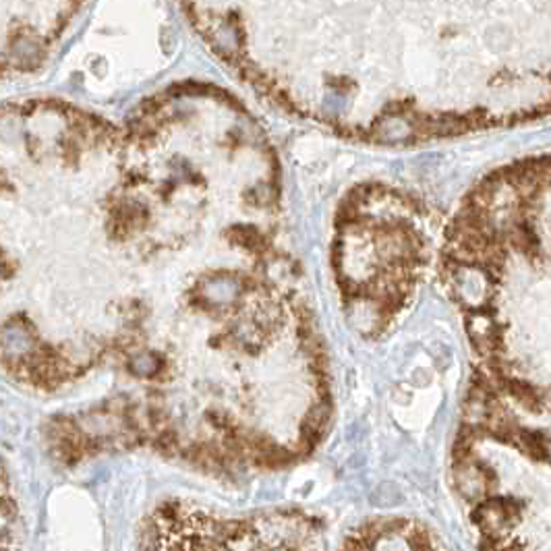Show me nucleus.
I'll list each match as a JSON object with an SVG mask.
<instances>
[{"label":"nucleus","instance_id":"obj_1","mask_svg":"<svg viewBox=\"0 0 551 551\" xmlns=\"http://www.w3.org/2000/svg\"><path fill=\"white\" fill-rule=\"evenodd\" d=\"M502 390L508 392L512 398H516L526 411H533V413H539L543 407H545V396L539 388L526 383V381H520L516 377H508L502 386Z\"/></svg>","mask_w":551,"mask_h":551},{"label":"nucleus","instance_id":"obj_2","mask_svg":"<svg viewBox=\"0 0 551 551\" xmlns=\"http://www.w3.org/2000/svg\"><path fill=\"white\" fill-rule=\"evenodd\" d=\"M512 446H516L518 450H522L524 454H529L535 460H545L547 452H550L547 442L541 433H535V431H529V429H522V427H516V431L512 435Z\"/></svg>","mask_w":551,"mask_h":551}]
</instances>
